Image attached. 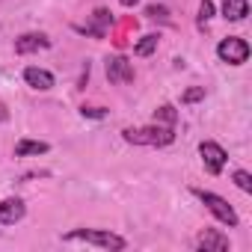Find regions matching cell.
Returning a JSON list of instances; mask_svg holds the SVG:
<instances>
[{
    "instance_id": "cell-1",
    "label": "cell",
    "mask_w": 252,
    "mask_h": 252,
    "mask_svg": "<svg viewBox=\"0 0 252 252\" xmlns=\"http://www.w3.org/2000/svg\"><path fill=\"white\" fill-rule=\"evenodd\" d=\"M122 140L131 143V146H152V149H163V146H172L175 143V128L169 125H146V128H125L122 131Z\"/></svg>"
},
{
    "instance_id": "cell-2",
    "label": "cell",
    "mask_w": 252,
    "mask_h": 252,
    "mask_svg": "<svg viewBox=\"0 0 252 252\" xmlns=\"http://www.w3.org/2000/svg\"><path fill=\"white\" fill-rule=\"evenodd\" d=\"M63 240H83V243H92V246H101V249H113V252H122L128 246L122 234L110 231V228H74V231H65Z\"/></svg>"
},
{
    "instance_id": "cell-3",
    "label": "cell",
    "mask_w": 252,
    "mask_h": 252,
    "mask_svg": "<svg viewBox=\"0 0 252 252\" xmlns=\"http://www.w3.org/2000/svg\"><path fill=\"white\" fill-rule=\"evenodd\" d=\"M193 196L217 217V222H222V225H228V228H237V222H240V217H237V211L222 199V196H217V193H211V190H193Z\"/></svg>"
},
{
    "instance_id": "cell-4",
    "label": "cell",
    "mask_w": 252,
    "mask_h": 252,
    "mask_svg": "<svg viewBox=\"0 0 252 252\" xmlns=\"http://www.w3.org/2000/svg\"><path fill=\"white\" fill-rule=\"evenodd\" d=\"M249 54H252L249 51V42L240 39V36H228V39H222L217 45V57L222 63H228V65H243L249 60Z\"/></svg>"
},
{
    "instance_id": "cell-5",
    "label": "cell",
    "mask_w": 252,
    "mask_h": 252,
    "mask_svg": "<svg viewBox=\"0 0 252 252\" xmlns=\"http://www.w3.org/2000/svg\"><path fill=\"white\" fill-rule=\"evenodd\" d=\"M199 155H202V163H205V172L208 175H220L225 169V163H228V152L220 143H214V140L199 143Z\"/></svg>"
},
{
    "instance_id": "cell-6",
    "label": "cell",
    "mask_w": 252,
    "mask_h": 252,
    "mask_svg": "<svg viewBox=\"0 0 252 252\" xmlns=\"http://www.w3.org/2000/svg\"><path fill=\"white\" fill-rule=\"evenodd\" d=\"M110 24H113V12H110V9H95V12H92V18H89L86 24H74V30H77L80 36L104 39V36H107V30H110Z\"/></svg>"
},
{
    "instance_id": "cell-7",
    "label": "cell",
    "mask_w": 252,
    "mask_h": 252,
    "mask_svg": "<svg viewBox=\"0 0 252 252\" xmlns=\"http://www.w3.org/2000/svg\"><path fill=\"white\" fill-rule=\"evenodd\" d=\"M104 71H107V80H110V83H116V86H122V83H134V65L125 60L122 54L107 57Z\"/></svg>"
},
{
    "instance_id": "cell-8",
    "label": "cell",
    "mask_w": 252,
    "mask_h": 252,
    "mask_svg": "<svg viewBox=\"0 0 252 252\" xmlns=\"http://www.w3.org/2000/svg\"><path fill=\"white\" fill-rule=\"evenodd\" d=\"M196 249H202V252H228L231 243H228V234H222L220 228H205L196 237Z\"/></svg>"
},
{
    "instance_id": "cell-9",
    "label": "cell",
    "mask_w": 252,
    "mask_h": 252,
    "mask_svg": "<svg viewBox=\"0 0 252 252\" xmlns=\"http://www.w3.org/2000/svg\"><path fill=\"white\" fill-rule=\"evenodd\" d=\"M51 48V39L45 33H24L15 39V54L18 57H27V54H39V51H48Z\"/></svg>"
},
{
    "instance_id": "cell-10",
    "label": "cell",
    "mask_w": 252,
    "mask_h": 252,
    "mask_svg": "<svg viewBox=\"0 0 252 252\" xmlns=\"http://www.w3.org/2000/svg\"><path fill=\"white\" fill-rule=\"evenodd\" d=\"M24 83H27L30 89H36V92H48V89H54L57 77H54L48 68H39V65H27V68H24Z\"/></svg>"
},
{
    "instance_id": "cell-11",
    "label": "cell",
    "mask_w": 252,
    "mask_h": 252,
    "mask_svg": "<svg viewBox=\"0 0 252 252\" xmlns=\"http://www.w3.org/2000/svg\"><path fill=\"white\" fill-rule=\"evenodd\" d=\"M24 214H27V205H24V199H18V196L0 202V225H15V222L24 220Z\"/></svg>"
},
{
    "instance_id": "cell-12",
    "label": "cell",
    "mask_w": 252,
    "mask_h": 252,
    "mask_svg": "<svg viewBox=\"0 0 252 252\" xmlns=\"http://www.w3.org/2000/svg\"><path fill=\"white\" fill-rule=\"evenodd\" d=\"M51 146L42 143V140H18L15 143V158H39V155H48Z\"/></svg>"
},
{
    "instance_id": "cell-13",
    "label": "cell",
    "mask_w": 252,
    "mask_h": 252,
    "mask_svg": "<svg viewBox=\"0 0 252 252\" xmlns=\"http://www.w3.org/2000/svg\"><path fill=\"white\" fill-rule=\"evenodd\" d=\"M249 15V0H222V18L225 21H243Z\"/></svg>"
},
{
    "instance_id": "cell-14",
    "label": "cell",
    "mask_w": 252,
    "mask_h": 252,
    "mask_svg": "<svg viewBox=\"0 0 252 252\" xmlns=\"http://www.w3.org/2000/svg\"><path fill=\"white\" fill-rule=\"evenodd\" d=\"M158 45H160V36H158V33H149V36H143V39L134 45V54H137V57H152V54L158 51Z\"/></svg>"
},
{
    "instance_id": "cell-15",
    "label": "cell",
    "mask_w": 252,
    "mask_h": 252,
    "mask_svg": "<svg viewBox=\"0 0 252 252\" xmlns=\"http://www.w3.org/2000/svg\"><path fill=\"white\" fill-rule=\"evenodd\" d=\"M146 18L149 21H155V24H172V18H169V9L166 6H160V3H152V6H146Z\"/></svg>"
},
{
    "instance_id": "cell-16",
    "label": "cell",
    "mask_w": 252,
    "mask_h": 252,
    "mask_svg": "<svg viewBox=\"0 0 252 252\" xmlns=\"http://www.w3.org/2000/svg\"><path fill=\"white\" fill-rule=\"evenodd\" d=\"M155 122L175 128V122H178V110H175L172 104H163V107H158V110H155Z\"/></svg>"
},
{
    "instance_id": "cell-17",
    "label": "cell",
    "mask_w": 252,
    "mask_h": 252,
    "mask_svg": "<svg viewBox=\"0 0 252 252\" xmlns=\"http://www.w3.org/2000/svg\"><path fill=\"white\" fill-rule=\"evenodd\" d=\"M211 18H214V0H202V3H199V18H196L199 30H205L211 24Z\"/></svg>"
},
{
    "instance_id": "cell-18",
    "label": "cell",
    "mask_w": 252,
    "mask_h": 252,
    "mask_svg": "<svg viewBox=\"0 0 252 252\" xmlns=\"http://www.w3.org/2000/svg\"><path fill=\"white\" fill-rule=\"evenodd\" d=\"M231 181H234V184H237L243 193H252V175H249L246 169H237V172L231 175Z\"/></svg>"
},
{
    "instance_id": "cell-19",
    "label": "cell",
    "mask_w": 252,
    "mask_h": 252,
    "mask_svg": "<svg viewBox=\"0 0 252 252\" xmlns=\"http://www.w3.org/2000/svg\"><path fill=\"white\" fill-rule=\"evenodd\" d=\"M205 98V86H193V89H187L184 95H181V104H196V101H202Z\"/></svg>"
},
{
    "instance_id": "cell-20",
    "label": "cell",
    "mask_w": 252,
    "mask_h": 252,
    "mask_svg": "<svg viewBox=\"0 0 252 252\" xmlns=\"http://www.w3.org/2000/svg\"><path fill=\"white\" fill-rule=\"evenodd\" d=\"M80 116H83V119H104L107 110H104V107H80Z\"/></svg>"
},
{
    "instance_id": "cell-21",
    "label": "cell",
    "mask_w": 252,
    "mask_h": 252,
    "mask_svg": "<svg viewBox=\"0 0 252 252\" xmlns=\"http://www.w3.org/2000/svg\"><path fill=\"white\" fill-rule=\"evenodd\" d=\"M119 3H122V6H128V9H131V6H137V3H140V0H119Z\"/></svg>"
},
{
    "instance_id": "cell-22",
    "label": "cell",
    "mask_w": 252,
    "mask_h": 252,
    "mask_svg": "<svg viewBox=\"0 0 252 252\" xmlns=\"http://www.w3.org/2000/svg\"><path fill=\"white\" fill-rule=\"evenodd\" d=\"M3 119H6V107H3V104H0V122H3Z\"/></svg>"
}]
</instances>
